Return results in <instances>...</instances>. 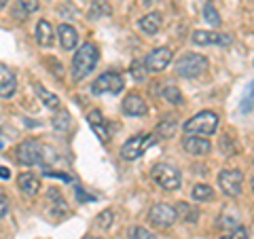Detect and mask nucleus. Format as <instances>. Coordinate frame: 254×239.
I'll list each match as a JSON object with an SVG mask.
<instances>
[{"label": "nucleus", "instance_id": "obj_1", "mask_svg": "<svg viewBox=\"0 0 254 239\" xmlns=\"http://www.w3.org/2000/svg\"><path fill=\"white\" fill-rule=\"evenodd\" d=\"M98 60H100V51H98V47H95L93 43L81 45V49H78L74 53V58H72V76H74V81H83L85 76H89L93 72Z\"/></svg>", "mask_w": 254, "mask_h": 239}, {"label": "nucleus", "instance_id": "obj_2", "mask_svg": "<svg viewBox=\"0 0 254 239\" xmlns=\"http://www.w3.org/2000/svg\"><path fill=\"white\" fill-rule=\"evenodd\" d=\"M218 129V115L212 113V110H201L195 117H190L189 121L185 123V131L189 135H212L214 131Z\"/></svg>", "mask_w": 254, "mask_h": 239}, {"label": "nucleus", "instance_id": "obj_3", "mask_svg": "<svg viewBox=\"0 0 254 239\" xmlns=\"http://www.w3.org/2000/svg\"><path fill=\"white\" fill-rule=\"evenodd\" d=\"M208 70V60L199 53H185L176 61V74L185 78H197Z\"/></svg>", "mask_w": 254, "mask_h": 239}, {"label": "nucleus", "instance_id": "obj_4", "mask_svg": "<svg viewBox=\"0 0 254 239\" xmlns=\"http://www.w3.org/2000/svg\"><path fill=\"white\" fill-rule=\"evenodd\" d=\"M153 144H155L153 133H136L121 146V157L125 161H136V159H140Z\"/></svg>", "mask_w": 254, "mask_h": 239}, {"label": "nucleus", "instance_id": "obj_5", "mask_svg": "<svg viewBox=\"0 0 254 239\" xmlns=\"http://www.w3.org/2000/svg\"><path fill=\"white\" fill-rule=\"evenodd\" d=\"M153 180L163 190H176L182 184V174L178 167H174L170 163H159L153 167Z\"/></svg>", "mask_w": 254, "mask_h": 239}, {"label": "nucleus", "instance_id": "obj_6", "mask_svg": "<svg viewBox=\"0 0 254 239\" xmlns=\"http://www.w3.org/2000/svg\"><path fill=\"white\" fill-rule=\"evenodd\" d=\"M178 220V212L174 205L168 203H155L153 208L148 210V222L157 229H168L174 222Z\"/></svg>", "mask_w": 254, "mask_h": 239}, {"label": "nucleus", "instance_id": "obj_7", "mask_svg": "<svg viewBox=\"0 0 254 239\" xmlns=\"http://www.w3.org/2000/svg\"><path fill=\"white\" fill-rule=\"evenodd\" d=\"M218 186L227 197H240L244 186V174L240 170H222L218 174Z\"/></svg>", "mask_w": 254, "mask_h": 239}, {"label": "nucleus", "instance_id": "obj_8", "mask_svg": "<svg viewBox=\"0 0 254 239\" xmlns=\"http://www.w3.org/2000/svg\"><path fill=\"white\" fill-rule=\"evenodd\" d=\"M17 161L26 167L43 165V146L36 140H26L17 146Z\"/></svg>", "mask_w": 254, "mask_h": 239}, {"label": "nucleus", "instance_id": "obj_9", "mask_svg": "<svg viewBox=\"0 0 254 239\" xmlns=\"http://www.w3.org/2000/svg\"><path fill=\"white\" fill-rule=\"evenodd\" d=\"M91 91L95 95L102 93H121L123 91V76L119 72H104L100 74L91 85Z\"/></svg>", "mask_w": 254, "mask_h": 239}, {"label": "nucleus", "instance_id": "obj_10", "mask_svg": "<svg viewBox=\"0 0 254 239\" xmlns=\"http://www.w3.org/2000/svg\"><path fill=\"white\" fill-rule=\"evenodd\" d=\"M172 58H174L172 49H168V47H157V49H153L146 55V60H144L146 70H150V72H163L172 63Z\"/></svg>", "mask_w": 254, "mask_h": 239}, {"label": "nucleus", "instance_id": "obj_11", "mask_svg": "<svg viewBox=\"0 0 254 239\" xmlns=\"http://www.w3.org/2000/svg\"><path fill=\"white\" fill-rule=\"evenodd\" d=\"M190 41H193V45H197V47H208V45L229 47L231 45V36L218 34V32H208V30H197V32H193Z\"/></svg>", "mask_w": 254, "mask_h": 239}, {"label": "nucleus", "instance_id": "obj_12", "mask_svg": "<svg viewBox=\"0 0 254 239\" xmlns=\"http://www.w3.org/2000/svg\"><path fill=\"white\" fill-rule=\"evenodd\" d=\"M182 148L193 157H205L212 150V144L205 138H201V135H187L182 140Z\"/></svg>", "mask_w": 254, "mask_h": 239}, {"label": "nucleus", "instance_id": "obj_13", "mask_svg": "<svg viewBox=\"0 0 254 239\" xmlns=\"http://www.w3.org/2000/svg\"><path fill=\"white\" fill-rule=\"evenodd\" d=\"M121 110H123V115H127V117H144L148 113V106L138 93H129L123 100Z\"/></svg>", "mask_w": 254, "mask_h": 239}, {"label": "nucleus", "instance_id": "obj_14", "mask_svg": "<svg viewBox=\"0 0 254 239\" xmlns=\"http://www.w3.org/2000/svg\"><path fill=\"white\" fill-rule=\"evenodd\" d=\"M17 89V78L11 68H6L4 63H0V98H11Z\"/></svg>", "mask_w": 254, "mask_h": 239}, {"label": "nucleus", "instance_id": "obj_15", "mask_svg": "<svg viewBox=\"0 0 254 239\" xmlns=\"http://www.w3.org/2000/svg\"><path fill=\"white\" fill-rule=\"evenodd\" d=\"M58 34H60V45L64 51H72L76 43H78V32L70 26V23H62L58 28Z\"/></svg>", "mask_w": 254, "mask_h": 239}, {"label": "nucleus", "instance_id": "obj_16", "mask_svg": "<svg viewBox=\"0 0 254 239\" xmlns=\"http://www.w3.org/2000/svg\"><path fill=\"white\" fill-rule=\"evenodd\" d=\"M17 186L26 197H34V195H38V190H41V180H38L34 174L26 172L17 178Z\"/></svg>", "mask_w": 254, "mask_h": 239}, {"label": "nucleus", "instance_id": "obj_17", "mask_svg": "<svg viewBox=\"0 0 254 239\" xmlns=\"http://www.w3.org/2000/svg\"><path fill=\"white\" fill-rule=\"evenodd\" d=\"M161 23H163L161 15H159V13H148V15H144V17L138 21V28L144 32L146 36H155L159 32V28H161Z\"/></svg>", "mask_w": 254, "mask_h": 239}, {"label": "nucleus", "instance_id": "obj_18", "mask_svg": "<svg viewBox=\"0 0 254 239\" xmlns=\"http://www.w3.org/2000/svg\"><path fill=\"white\" fill-rule=\"evenodd\" d=\"M87 121H89L91 125V129L98 133V138L102 142H106L108 140V129H106V121H104V117H102L100 110H91L89 117H87Z\"/></svg>", "mask_w": 254, "mask_h": 239}, {"label": "nucleus", "instance_id": "obj_19", "mask_svg": "<svg viewBox=\"0 0 254 239\" xmlns=\"http://www.w3.org/2000/svg\"><path fill=\"white\" fill-rule=\"evenodd\" d=\"M36 41L41 47H51L53 45V28L49 21L41 19L36 23Z\"/></svg>", "mask_w": 254, "mask_h": 239}, {"label": "nucleus", "instance_id": "obj_20", "mask_svg": "<svg viewBox=\"0 0 254 239\" xmlns=\"http://www.w3.org/2000/svg\"><path fill=\"white\" fill-rule=\"evenodd\" d=\"M34 93L38 95V100H41L47 108H51V110H58L60 108V98L55 93H51L49 89H45L43 85L34 83Z\"/></svg>", "mask_w": 254, "mask_h": 239}, {"label": "nucleus", "instance_id": "obj_21", "mask_svg": "<svg viewBox=\"0 0 254 239\" xmlns=\"http://www.w3.org/2000/svg\"><path fill=\"white\" fill-rule=\"evenodd\" d=\"M193 199L195 201H199V203H203V201H210V199H214V188L210 186V184H195V188H193Z\"/></svg>", "mask_w": 254, "mask_h": 239}, {"label": "nucleus", "instance_id": "obj_22", "mask_svg": "<svg viewBox=\"0 0 254 239\" xmlns=\"http://www.w3.org/2000/svg\"><path fill=\"white\" fill-rule=\"evenodd\" d=\"M108 13H110V6H108V2H106V0H93V2H91V9H89L91 19L106 17Z\"/></svg>", "mask_w": 254, "mask_h": 239}, {"label": "nucleus", "instance_id": "obj_23", "mask_svg": "<svg viewBox=\"0 0 254 239\" xmlns=\"http://www.w3.org/2000/svg\"><path fill=\"white\" fill-rule=\"evenodd\" d=\"M176 212H178V218H185L187 222H197V216H199V212L195 208H190L189 203H180Z\"/></svg>", "mask_w": 254, "mask_h": 239}, {"label": "nucleus", "instance_id": "obj_24", "mask_svg": "<svg viewBox=\"0 0 254 239\" xmlns=\"http://www.w3.org/2000/svg\"><path fill=\"white\" fill-rule=\"evenodd\" d=\"M163 98L168 100L170 104H182V93L178 91V87H176V85H165Z\"/></svg>", "mask_w": 254, "mask_h": 239}, {"label": "nucleus", "instance_id": "obj_25", "mask_svg": "<svg viewBox=\"0 0 254 239\" xmlns=\"http://www.w3.org/2000/svg\"><path fill=\"white\" fill-rule=\"evenodd\" d=\"M129 72H131V76L136 78L138 83H144L146 81V63L144 61H133L131 68H129Z\"/></svg>", "mask_w": 254, "mask_h": 239}, {"label": "nucleus", "instance_id": "obj_26", "mask_svg": "<svg viewBox=\"0 0 254 239\" xmlns=\"http://www.w3.org/2000/svg\"><path fill=\"white\" fill-rule=\"evenodd\" d=\"M113 220H115V212L113 210H104L102 214H98V218H95V225H98L100 229H110Z\"/></svg>", "mask_w": 254, "mask_h": 239}, {"label": "nucleus", "instance_id": "obj_27", "mask_svg": "<svg viewBox=\"0 0 254 239\" xmlns=\"http://www.w3.org/2000/svg\"><path fill=\"white\" fill-rule=\"evenodd\" d=\"M203 17H205V21H208L212 28H218V26H220V17H218V11L214 9L212 4H205V9H203Z\"/></svg>", "mask_w": 254, "mask_h": 239}, {"label": "nucleus", "instance_id": "obj_28", "mask_svg": "<svg viewBox=\"0 0 254 239\" xmlns=\"http://www.w3.org/2000/svg\"><path fill=\"white\" fill-rule=\"evenodd\" d=\"M159 131H161L163 138H172L174 131H176V121H174V117H168L165 121H161V125H159Z\"/></svg>", "mask_w": 254, "mask_h": 239}, {"label": "nucleus", "instance_id": "obj_29", "mask_svg": "<svg viewBox=\"0 0 254 239\" xmlns=\"http://www.w3.org/2000/svg\"><path fill=\"white\" fill-rule=\"evenodd\" d=\"M254 108V83L248 85V91L244 95V102H242V113H250Z\"/></svg>", "mask_w": 254, "mask_h": 239}, {"label": "nucleus", "instance_id": "obj_30", "mask_svg": "<svg viewBox=\"0 0 254 239\" xmlns=\"http://www.w3.org/2000/svg\"><path fill=\"white\" fill-rule=\"evenodd\" d=\"M131 237H133V239H157L153 231H148V229H144V227H133V229H131Z\"/></svg>", "mask_w": 254, "mask_h": 239}, {"label": "nucleus", "instance_id": "obj_31", "mask_svg": "<svg viewBox=\"0 0 254 239\" xmlns=\"http://www.w3.org/2000/svg\"><path fill=\"white\" fill-rule=\"evenodd\" d=\"M17 4L23 9V13H34V11H38V6H41V2L38 0H17Z\"/></svg>", "mask_w": 254, "mask_h": 239}, {"label": "nucleus", "instance_id": "obj_32", "mask_svg": "<svg viewBox=\"0 0 254 239\" xmlns=\"http://www.w3.org/2000/svg\"><path fill=\"white\" fill-rule=\"evenodd\" d=\"M220 239H248V231H246L244 227H237V229H233L229 235L220 237Z\"/></svg>", "mask_w": 254, "mask_h": 239}, {"label": "nucleus", "instance_id": "obj_33", "mask_svg": "<svg viewBox=\"0 0 254 239\" xmlns=\"http://www.w3.org/2000/svg\"><path fill=\"white\" fill-rule=\"evenodd\" d=\"M68 123H70V121H68V115H66V113H62V121H60V119H55V121H53L55 129H66Z\"/></svg>", "mask_w": 254, "mask_h": 239}, {"label": "nucleus", "instance_id": "obj_34", "mask_svg": "<svg viewBox=\"0 0 254 239\" xmlns=\"http://www.w3.org/2000/svg\"><path fill=\"white\" fill-rule=\"evenodd\" d=\"M6 212H9V199L4 195H0V218H2Z\"/></svg>", "mask_w": 254, "mask_h": 239}, {"label": "nucleus", "instance_id": "obj_35", "mask_svg": "<svg viewBox=\"0 0 254 239\" xmlns=\"http://www.w3.org/2000/svg\"><path fill=\"white\" fill-rule=\"evenodd\" d=\"M9 176H11V172L6 170V167H0V178H4V180H6Z\"/></svg>", "mask_w": 254, "mask_h": 239}, {"label": "nucleus", "instance_id": "obj_36", "mask_svg": "<svg viewBox=\"0 0 254 239\" xmlns=\"http://www.w3.org/2000/svg\"><path fill=\"white\" fill-rule=\"evenodd\" d=\"M144 4H153V2H157V0H142Z\"/></svg>", "mask_w": 254, "mask_h": 239}, {"label": "nucleus", "instance_id": "obj_37", "mask_svg": "<svg viewBox=\"0 0 254 239\" xmlns=\"http://www.w3.org/2000/svg\"><path fill=\"white\" fill-rule=\"evenodd\" d=\"M83 239H100V237H93V235H85Z\"/></svg>", "mask_w": 254, "mask_h": 239}, {"label": "nucleus", "instance_id": "obj_38", "mask_svg": "<svg viewBox=\"0 0 254 239\" xmlns=\"http://www.w3.org/2000/svg\"><path fill=\"white\" fill-rule=\"evenodd\" d=\"M250 186H252V193H254V178H252V182H250Z\"/></svg>", "mask_w": 254, "mask_h": 239}]
</instances>
